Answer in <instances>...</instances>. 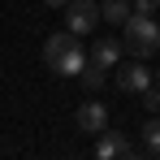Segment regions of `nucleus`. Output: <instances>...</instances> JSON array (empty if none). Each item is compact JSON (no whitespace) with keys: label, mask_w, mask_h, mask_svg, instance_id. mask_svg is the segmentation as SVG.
I'll use <instances>...</instances> for the list:
<instances>
[{"label":"nucleus","mask_w":160,"mask_h":160,"mask_svg":"<svg viewBox=\"0 0 160 160\" xmlns=\"http://www.w3.org/2000/svg\"><path fill=\"white\" fill-rule=\"evenodd\" d=\"M121 43H126V52L138 56V61H147V56L160 48V26L152 22V13H130V22L121 26Z\"/></svg>","instance_id":"obj_2"},{"label":"nucleus","mask_w":160,"mask_h":160,"mask_svg":"<svg viewBox=\"0 0 160 160\" xmlns=\"http://www.w3.org/2000/svg\"><path fill=\"white\" fill-rule=\"evenodd\" d=\"M126 56V43H117V39H95V48H91V61L95 65H104V69H117V61Z\"/></svg>","instance_id":"obj_6"},{"label":"nucleus","mask_w":160,"mask_h":160,"mask_svg":"<svg viewBox=\"0 0 160 160\" xmlns=\"http://www.w3.org/2000/svg\"><path fill=\"white\" fill-rule=\"evenodd\" d=\"M130 4H134V13H156L160 9V0H130Z\"/></svg>","instance_id":"obj_12"},{"label":"nucleus","mask_w":160,"mask_h":160,"mask_svg":"<svg viewBox=\"0 0 160 160\" xmlns=\"http://www.w3.org/2000/svg\"><path fill=\"white\" fill-rule=\"evenodd\" d=\"M78 130H82V134H95V138L108 130V108L100 104V100H91V104L78 108Z\"/></svg>","instance_id":"obj_5"},{"label":"nucleus","mask_w":160,"mask_h":160,"mask_svg":"<svg viewBox=\"0 0 160 160\" xmlns=\"http://www.w3.org/2000/svg\"><path fill=\"white\" fill-rule=\"evenodd\" d=\"M95 156L100 160H112V156H130V143L121 138V130H104L100 143H95Z\"/></svg>","instance_id":"obj_7"},{"label":"nucleus","mask_w":160,"mask_h":160,"mask_svg":"<svg viewBox=\"0 0 160 160\" xmlns=\"http://www.w3.org/2000/svg\"><path fill=\"white\" fill-rule=\"evenodd\" d=\"M43 4H48V9H65L69 0H43Z\"/></svg>","instance_id":"obj_13"},{"label":"nucleus","mask_w":160,"mask_h":160,"mask_svg":"<svg viewBox=\"0 0 160 160\" xmlns=\"http://www.w3.org/2000/svg\"><path fill=\"white\" fill-rule=\"evenodd\" d=\"M117 87H121L126 95H143V91L152 87V74H147V65H143V61H126V65L117 69Z\"/></svg>","instance_id":"obj_4"},{"label":"nucleus","mask_w":160,"mask_h":160,"mask_svg":"<svg viewBox=\"0 0 160 160\" xmlns=\"http://www.w3.org/2000/svg\"><path fill=\"white\" fill-rule=\"evenodd\" d=\"M78 78H82V87H87V91H100V87H104V65H95V61H87Z\"/></svg>","instance_id":"obj_10"},{"label":"nucleus","mask_w":160,"mask_h":160,"mask_svg":"<svg viewBox=\"0 0 160 160\" xmlns=\"http://www.w3.org/2000/svg\"><path fill=\"white\" fill-rule=\"evenodd\" d=\"M100 0H69L65 4V26L74 30V35H91V30L100 26Z\"/></svg>","instance_id":"obj_3"},{"label":"nucleus","mask_w":160,"mask_h":160,"mask_svg":"<svg viewBox=\"0 0 160 160\" xmlns=\"http://www.w3.org/2000/svg\"><path fill=\"white\" fill-rule=\"evenodd\" d=\"M100 13H104V22H112V26H126L130 13H134V4H130V0H104Z\"/></svg>","instance_id":"obj_8"},{"label":"nucleus","mask_w":160,"mask_h":160,"mask_svg":"<svg viewBox=\"0 0 160 160\" xmlns=\"http://www.w3.org/2000/svg\"><path fill=\"white\" fill-rule=\"evenodd\" d=\"M143 147L147 156H160V112H152V121L143 126Z\"/></svg>","instance_id":"obj_9"},{"label":"nucleus","mask_w":160,"mask_h":160,"mask_svg":"<svg viewBox=\"0 0 160 160\" xmlns=\"http://www.w3.org/2000/svg\"><path fill=\"white\" fill-rule=\"evenodd\" d=\"M143 108L147 112H160V87H147L143 91Z\"/></svg>","instance_id":"obj_11"},{"label":"nucleus","mask_w":160,"mask_h":160,"mask_svg":"<svg viewBox=\"0 0 160 160\" xmlns=\"http://www.w3.org/2000/svg\"><path fill=\"white\" fill-rule=\"evenodd\" d=\"M43 61H48V69L61 74V78H78L82 65H87L91 56H82L78 35L65 26V30H56V35H48V43H43Z\"/></svg>","instance_id":"obj_1"}]
</instances>
